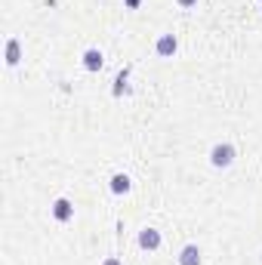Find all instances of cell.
<instances>
[{"mask_svg": "<svg viewBox=\"0 0 262 265\" xmlns=\"http://www.w3.org/2000/svg\"><path fill=\"white\" fill-rule=\"evenodd\" d=\"M83 65L90 68V71H99V68H102V52H99V49H86Z\"/></svg>", "mask_w": 262, "mask_h": 265, "instance_id": "3", "label": "cell"}, {"mask_svg": "<svg viewBox=\"0 0 262 265\" xmlns=\"http://www.w3.org/2000/svg\"><path fill=\"white\" fill-rule=\"evenodd\" d=\"M105 265H120V262H117V259H108V262H105Z\"/></svg>", "mask_w": 262, "mask_h": 265, "instance_id": "11", "label": "cell"}, {"mask_svg": "<svg viewBox=\"0 0 262 265\" xmlns=\"http://www.w3.org/2000/svg\"><path fill=\"white\" fill-rule=\"evenodd\" d=\"M232 161H235V148L232 145H216L213 148V164L216 167H229Z\"/></svg>", "mask_w": 262, "mask_h": 265, "instance_id": "1", "label": "cell"}, {"mask_svg": "<svg viewBox=\"0 0 262 265\" xmlns=\"http://www.w3.org/2000/svg\"><path fill=\"white\" fill-rule=\"evenodd\" d=\"M179 3H182V6H191V3H195V0H179Z\"/></svg>", "mask_w": 262, "mask_h": 265, "instance_id": "9", "label": "cell"}, {"mask_svg": "<svg viewBox=\"0 0 262 265\" xmlns=\"http://www.w3.org/2000/svg\"><path fill=\"white\" fill-rule=\"evenodd\" d=\"M157 52H161V56H173V52H176V37H173V34L161 37L157 40Z\"/></svg>", "mask_w": 262, "mask_h": 265, "instance_id": "2", "label": "cell"}, {"mask_svg": "<svg viewBox=\"0 0 262 265\" xmlns=\"http://www.w3.org/2000/svg\"><path fill=\"white\" fill-rule=\"evenodd\" d=\"M111 191H117V194H120V191H130V179H127V176H120V173H117L114 179H111Z\"/></svg>", "mask_w": 262, "mask_h": 265, "instance_id": "7", "label": "cell"}, {"mask_svg": "<svg viewBox=\"0 0 262 265\" xmlns=\"http://www.w3.org/2000/svg\"><path fill=\"white\" fill-rule=\"evenodd\" d=\"M127 6H139V0H127Z\"/></svg>", "mask_w": 262, "mask_h": 265, "instance_id": "10", "label": "cell"}, {"mask_svg": "<svg viewBox=\"0 0 262 265\" xmlns=\"http://www.w3.org/2000/svg\"><path fill=\"white\" fill-rule=\"evenodd\" d=\"M139 244H142V247H148V250H154V247L161 244V235H157V232H151V228H148V232H142Z\"/></svg>", "mask_w": 262, "mask_h": 265, "instance_id": "5", "label": "cell"}, {"mask_svg": "<svg viewBox=\"0 0 262 265\" xmlns=\"http://www.w3.org/2000/svg\"><path fill=\"white\" fill-rule=\"evenodd\" d=\"M6 62H9V65H15V62H19V43H15V40L9 43V59H6Z\"/></svg>", "mask_w": 262, "mask_h": 265, "instance_id": "8", "label": "cell"}, {"mask_svg": "<svg viewBox=\"0 0 262 265\" xmlns=\"http://www.w3.org/2000/svg\"><path fill=\"white\" fill-rule=\"evenodd\" d=\"M182 265H201L198 247H185V250H182Z\"/></svg>", "mask_w": 262, "mask_h": 265, "instance_id": "4", "label": "cell"}, {"mask_svg": "<svg viewBox=\"0 0 262 265\" xmlns=\"http://www.w3.org/2000/svg\"><path fill=\"white\" fill-rule=\"evenodd\" d=\"M52 213H56V219H68V216H71V204H68V201H56V210H52Z\"/></svg>", "mask_w": 262, "mask_h": 265, "instance_id": "6", "label": "cell"}]
</instances>
